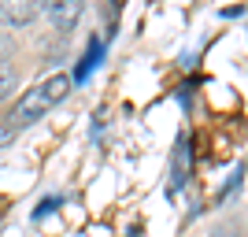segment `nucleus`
I'll return each mask as SVG.
<instances>
[{"label":"nucleus","mask_w":248,"mask_h":237,"mask_svg":"<svg viewBox=\"0 0 248 237\" xmlns=\"http://www.w3.org/2000/svg\"><path fill=\"white\" fill-rule=\"evenodd\" d=\"M48 111H52V100L45 96L41 85H37V89H26V93L15 100V108H11V115H8V123L19 130V126H30V123H37V119H45Z\"/></svg>","instance_id":"nucleus-1"},{"label":"nucleus","mask_w":248,"mask_h":237,"mask_svg":"<svg viewBox=\"0 0 248 237\" xmlns=\"http://www.w3.org/2000/svg\"><path fill=\"white\" fill-rule=\"evenodd\" d=\"M41 15H48V22L60 33L74 30V22L82 19V4L78 0H60V4H41Z\"/></svg>","instance_id":"nucleus-2"},{"label":"nucleus","mask_w":248,"mask_h":237,"mask_svg":"<svg viewBox=\"0 0 248 237\" xmlns=\"http://www.w3.org/2000/svg\"><path fill=\"white\" fill-rule=\"evenodd\" d=\"M41 15V4H26V0H4L0 4V26H30Z\"/></svg>","instance_id":"nucleus-3"},{"label":"nucleus","mask_w":248,"mask_h":237,"mask_svg":"<svg viewBox=\"0 0 248 237\" xmlns=\"http://www.w3.org/2000/svg\"><path fill=\"white\" fill-rule=\"evenodd\" d=\"M186 178H189V137L182 134L174 148V163H170V193H178L186 186Z\"/></svg>","instance_id":"nucleus-4"},{"label":"nucleus","mask_w":248,"mask_h":237,"mask_svg":"<svg viewBox=\"0 0 248 237\" xmlns=\"http://www.w3.org/2000/svg\"><path fill=\"white\" fill-rule=\"evenodd\" d=\"M100 56H104V41H100V37H89V52H85L82 63H78V71H74V82H85V78L96 71Z\"/></svg>","instance_id":"nucleus-5"},{"label":"nucleus","mask_w":248,"mask_h":237,"mask_svg":"<svg viewBox=\"0 0 248 237\" xmlns=\"http://www.w3.org/2000/svg\"><path fill=\"white\" fill-rule=\"evenodd\" d=\"M71 85H74V78H71V74L56 71V74L48 78V82L41 85V89H45V96H48L52 104H60V100H67V93H71Z\"/></svg>","instance_id":"nucleus-6"},{"label":"nucleus","mask_w":248,"mask_h":237,"mask_svg":"<svg viewBox=\"0 0 248 237\" xmlns=\"http://www.w3.org/2000/svg\"><path fill=\"white\" fill-rule=\"evenodd\" d=\"M15 85H19V74H15V67H11V63L0 56V100L15 93Z\"/></svg>","instance_id":"nucleus-7"},{"label":"nucleus","mask_w":248,"mask_h":237,"mask_svg":"<svg viewBox=\"0 0 248 237\" xmlns=\"http://www.w3.org/2000/svg\"><path fill=\"white\" fill-rule=\"evenodd\" d=\"M52 207H60V196H45L41 204H37V211H33V219H45Z\"/></svg>","instance_id":"nucleus-8"},{"label":"nucleus","mask_w":248,"mask_h":237,"mask_svg":"<svg viewBox=\"0 0 248 237\" xmlns=\"http://www.w3.org/2000/svg\"><path fill=\"white\" fill-rule=\"evenodd\" d=\"M11 141H15V126L4 119V123H0V148H4V144H11Z\"/></svg>","instance_id":"nucleus-9"},{"label":"nucleus","mask_w":248,"mask_h":237,"mask_svg":"<svg viewBox=\"0 0 248 237\" xmlns=\"http://www.w3.org/2000/svg\"><path fill=\"white\" fill-rule=\"evenodd\" d=\"M11 48V37H8V33H4V26H0V56H4V52H8Z\"/></svg>","instance_id":"nucleus-10"},{"label":"nucleus","mask_w":248,"mask_h":237,"mask_svg":"<svg viewBox=\"0 0 248 237\" xmlns=\"http://www.w3.org/2000/svg\"><path fill=\"white\" fill-rule=\"evenodd\" d=\"M211 237H237V234H230V230H215Z\"/></svg>","instance_id":"nucleus-11"}]
</instances>
